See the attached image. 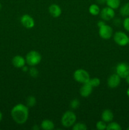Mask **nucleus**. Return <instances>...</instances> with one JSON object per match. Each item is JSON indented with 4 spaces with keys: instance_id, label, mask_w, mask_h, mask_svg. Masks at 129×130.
<instances>
[{
    "instance_id": "1",
    "label": "nucleus",
    "mask_w": 129,
    "mask_h": 130,
    "mask_svg": "<svg viewBox=\"0 0 129 130\" xmlns=\"http://www.w3.org/2000/svg\"><path fill=\"white\" fill-rule=\"evenodd\" d=\"M29 107L23 104L15 105L11 110V116L13 120L18 124H24L29 118Z\"/></svg>"
},
{
    "instance_id": "2",
    "label": "nucleus",
    "mask_w": 129,
    "mask_h": 130,
    "mask_svg": "<svg viewBox=\"0 0 129 130\" xmlns=\"http://www.w3.org/2000/svg\"><path fill=\"white\" fill-rule=\"evenodd\" d=\"M77 121V116L74 112L67 110L63 113L61 119V123L64 128H70L74 125Z\"/></svg>"
},
{
    "instance_id": "3",
    "label": "nucleus",
    "mask_w": 129,
    "mask_h": 130,
    "mask_svg": "<svg viewBox=\"0 0 129 130\" xmlns=\"http://www.w3.org/2000/svg\"><path fill=\"white\" fill-rule=\"evenodd\" d=\"M41 55L39 52L35 50H31L28 52L25 57L26 63L30 67L37 66L41 62Z\"/></svg>"
},
{
    "instance_id": "4",
    "label": "nucleus",
    "mask_w": 129,
    "mask_h": 130,
    "mask_svg": "<svg viewBox=\"0 0 129 130\" xmlns=\"http://www.w3.org/2000/svg\"><path fill=\"white\" fill-rule=\"evenodd\" d=\"M73 77L75 81L82 84L88 83L91 78L89 72L83 69H78L76 70L73 72Z\"/></svg>"
},
{
    "instance_id": "5",
    "label": "nucleus",
    "mask_w": 129,
    "mask_h": 130,
    "mask_svg": "<svg viewBox=\"0 0 129 130\" xmlns=\"http://www.w3.org/2000/svg\"><path fill=\"white\" fill-rule=\"evenodd\" d=\"M113 40L116 44L120 46H125L128 44V36L123 31H117L114 34Z\"/></svg>"
},
{
    "instance_id": "6",
    "label": "nucleus",
    "mask_w": 129,
    "mask_h": 130,
    "mask_svg": "<svg viewBox=\"0 0 129 130\" xmlns=\"http://www.w3.org/2000/svg\"><path fill=\"white\" fill-rule=\"evenodd\" d=\"M99 35L102 39L108 40L110 39L113 34V30L110 25L105 24L104 25L99 27Z\"/></svg>"
},
{
    "instance_id": "7",
    "label": "nucleus",
    "mask_w": 129,
    "mask_h": 130,
    "mask_svg": "<svg viewBox=\"0 0 129 130\" xmlns=\"http://www.w3.org/2000/svg\"><path fill=\"white\" fill-rule=\"evenodd\" d=\"M116 73L121 78L125 79L129 75V64L125 62L118 63L116 67Z\"/></svg>"
},
{
    "instance_id": "8",
    "label": "nucleus",
    "mask_w": 129,
    "mask_h": 130,
    "mask_svg": "<svg viewBox=\"0 0 129 130\" xmlns=\"http://www.w3.org/2000/svg\"><path fill=\"white\" fill-rule=\"evenodd\" d=\"M99 14L101 19L104 21H110L114 19L115 16V10L109 6L103 8L101 10Z\"/></svg>"
},
{
    "instance_id": "9",
    "label": "nucleus",
    "mask_w": 129,
    "mask_h": 130,
    "mask_svg": "<svg viewBox=\"0 0 129 130\" xmlns=\"http://www.w3.org/2000/svg\"><path fill=\"white\" fill-rule=\"evenodd\" d=\"M20 23L24 27L27 29H32L35 25V21L34 19L28 14H25L21 17Z\"/></svg>"
},
{
    "instance_id": "10",
    "label": "nucleus",
    "mask_w": 129,
    "mask_h": 130,
    "mask_svg": "<svg viewBox=\"0 0 129 130\" xmlns=\"http://www.w3.org/2000/svg\"><path fill=\"white\" fill-rule=\"evenodd\" d=\"M121 77L117 74H113L108 78L107 85L110 88H116L121 83Z\"/></svg>"
},
{
    "instance_id": "11",
    "label": "nucleus",
    "mask_w": 129,
    "mask_h": 130,
    "mask_svg": "<svg viewBox=\"0 0 129 130\" xmlns=\"http://www.w3.org/2000/svg\"><path fill=\"white\" fill-rule=\"evenodd\" d=\"M92 90H93V87L89 83H83L82 86H81L80 88V95L82 97H88V96H89L91 95Z\"/></svg>"
},
{
    "instance_id": "12",
    "label": "nucleus",
    "mask_w": 129,
    "mask_h": 130,
    "mask_svg": "<svg viewBox=\"0 0 129 130\" xmlns=\"http://www.w3.org/2000/svg\"><path fill=\"white\" fill-rule=\"evenodd\" d=\"M49 13L53 17L58 18L61 15L62 10L60 6L57 4H52L48 8Z\"/></svg>"
},
{
    "instance_id": "13",
    "label": "nucleus",
    "mask_w": 129,
    "mask_h": 130,
    "mask_svg": "<svg viewBox=\"0 0 129 130\" xmlns=\"http://www.w3.org/2000/svg\"><path fill=\"white\" fill-rule=\"evenodd\" d=\"M11 62L14 67L20 69L25 66L26 63V60H25V58H24L22 56L16 55L12 58Z\"/></svg>"
},
{
    "instance_id": "14",
    "label": "nucleus",
    "mask_w": 129,
    "mask_h": 130,
    "mask_svg": "<svg viewBox=\"0 0 129 130\" xmlns=\"http://www.w3.org/2000/svg\"><path fill=\"white\" fill-rule=\"evenodd\" d=\"M114 114L110 109H105L101 114V119L106 123H110L113 120Z\"/></svg>"
},
{
    "instance_id": "15",
    "label": "nucleus",
    "mask_w": 129,
    "mask_h": 130,
    "mask_svg": "<svg viewBox=\"0 0 129 130\" xmlns=\"http://www.w3.org/2000/svg\"><path fill=\"white\" fill-rule=\"evenodd\" d=\"M40 128L43 130H53L54 128V123L50 119H44L40 123Z\"/></svg>"
},
{
    "instance_id": "16",
    "label": "nucleus",
    "mask_w": 129,
    "mask_h": 130,
    "mask_svg": "<svg viewBox=\"0 0 129 130\" xmlns=\"http://www.w3.org/2000/svg\"><path fill=\"white\" fill-rule=\"evenodd\" d=\"M89 11L91 15H93V16H97V15H99L101 10H100V8L98 5L92 4L89 7Z\"/></svg>"
},
{
    "instance_id": "17",
    "label": "nucleus",
    "mask_w": 129,
    "mask_h": 130,
    "mask_svg": "<svg viewBox=\"0 0 129 130\" xmlns=\"http://www.w3.org/2000/svg\"><path fill=\"white\" fill-rule=\"evenodd\" d=\"M119 12H120V15L124 17H129V2H127L123 5L120 7Z\"/></svg>"
},
{
    "instance_id": "18",
    "label": "nucleus",
    "mask_w": 129,
    "mask_h": 130,
    "mask_svg": "<svg viewBox=\"0 0 129 130\" xmlns=\"http://www.w3.org/2000/svg\"><path fill=\"white\" fill-rule=\"evenodd\" d=\"M120 3H121L120 0H106V4L108 6L114 9V10H116L120 6Z\"/></svg>"
},
{
    "instance_id": "19",
    "label": "nucleus",
    "mask_w": 129,
    "mask_h": 130,
    "mask_svg": "<svg viewBox=\"0 0 129 130\" xmlns=\"http://www.w3.org/2000/svg\"><path fill=\"white\" fill-rule=\"evenodd\" d=\"M121 129L122 128L120 124L116 122H110L109 124H107V127H106L107 130H121Z\"/></svg>"
},
{
    "instance_id": "20",
    "label": "nucleus",
    "mask_w": 129,
    "mask_h": 130,
    "mask_svg": "<svg viewBox=\"0 0 129 130\" xmlns=\"http://www.w3.org/2000/svg\"><path fill=\"white\" fill-rule=\"evenodd\" d=\"M37 100L34 96H28L26 100V105L28 107H33L36 105Z\"/></svg>"
},
{
    "instance_id": "21",
    "label": "nucleus",
    "mask_w": 129,
    "mask_h": 130,
    "mask_svg": "<svg viewBox=\"0 0 129 130\" xmlns=\"http://www.w3.org/2000/svg\"><path fill=\"white\" fill-rule=\"evenodd\" d=\"M73 130H87V126L85 123H75L74 125L72 126Z\"/></svg>"
},
{
    "instance_id": "22",
    "label": "nucleus",
    "mask_w": 129,
    "mask_h": 130,
    "mask_svg": "<svg viewBox=\"0 0 129 130\" xmlns=\"http://www.w3.org/2000/svg\"><path fill=\"white\" fill-rule=\"evenodd\" d=\"M88 83L92 87L96 88L99 86L100 84H101V81H100V79L98 78V77H93V78H90Z\"/></svg>"
},
{
    "instance_id": "23",
    "label": "nucleus",
    "mask_w": 129,
    "mask_h": 130,
    "mask_svg": "<svg viewBox=\"0 0 129 130\" xmlns=\"http://www.w3.org/2000/svg\"><path fill=\"white\" fill-rule=\"evenodd\" d=\"M29 74L32 77L35 78L39 75V71H38L36 67H35V66H32V67H31L29 69Z\"/></svg>"
},
{
    "instance_id": "24",
    "label": "nucleus",
    "mask_w": 129,
    "mask_h": 130,
    "mask_svg": "<svg viewBox=\"0 0 129 130\" xmlns=\"http://www.w3.org/2000/svg\"><path fill=\"white\" fill-rule=\"evenodd\" d=\"M96 127L97 128V129L98 130H104L106 129L107 124H106V122H104L102 120H101L99 121H97L96 123Z\"/></svg>"
},
{
    "instance_id": "25",
    "label": "nucleus",
    "mask_w": 129,
    "mask_h": 130,
    "mask_svg": "<svg viewBox=\"0 0 129 130\" xmlns=\"http://www.w3.org/2000/svg\"><path fill=\"white\" fill-rule=\"evenodd\" d=\"M70 106L72 109H76L80 106V102L78 99H73L72 101L70 102Z\"/></svg>"
},
{
    "instance_id": "26",
    "label": "nucleus",
    "mask_w": 129,
    "mask_h": 130,
    "mask_svg": "<svg viewBox=\"0 0 129 130\" xmlns=\"http://www.w3.org/2000/svg\"><path fill=\"white\" fill-rule=\"evenodd\" d=\"M123 27L126 31L129 32V17H126L123 21Z\"/></svg>"
},
{
    "instance_id": "27",
    "label": "nucleus",
    "mask_w": 129,
    "mask_h": 130,
    "mask_svg": "<svg viewBox=\"0 0 129 130\" xmlns=\"http://www.w3.org/2000/svg\"><path fill=\"white\" fill-rule=\"evenodd\" d=\"M105 24H106V23H105L104 20H99V21L97 22V27H101V26L104 25Z\"/></svg>"
},
{
    "instance_id": "28",
    "label": "nucleus",
    "mask_w": 129,
    "mask_h": 130,
    "mask_svg": "<svg viewBox=\"0 0 129 130\" xmlns=\"http://www.w3.org/2000/svg\"><path fill=\"white\" fill-rule=\"evenodd\" d=\"M96 2L98 5H104L106 2V0H96Z\"/></svg>"
},
{
    "instance_id": "29",
    "label": "nucleus",
    "mask_w": 129,
    "mask_h": 130,
    "mask_svg": "<svg viewBox=\"0 0 129 130\" xmlns=\"http://www.w3.org/2000/svg\"><path fill=\"white\" fill-rule=\"evenodd\" d=\"M22 71H23V72H29V67H27V66H23L22 67Z\"/></svg>"
},
{
    "instance_id": "30",
    "label": "nucleus",
    "mask_w": 129,
    "mask_h": 130,
    "mask_svg": "<svg viewBox=\"0 0 129 130\" xmlns=\"http://www.w3.org/2000/svg\"><path fill=\"white\" fill-rule=\"evenodd\" d=\"M39 126H38V125L35 124V125H34L32 127V129L34 130H39Z\"/></svg>"
},
{
    "instance_id": "31",
    "label": "nucleus",
    "mask_w": 129,
    "mask_h": 130,
    "mask_svg": "<svg viewBox=\"0 0 129 130\" xmlns=\"http://www.w3.org/2000/svg\"><path fill=\"white\" fill-rule=\"evenodd\" d=\"M125 81H126V83L129 85V75L126 77V78H125Z\"/></svg>"
},
{
    "instance_id": "32",
    "label": "nucleus",
    "mask_w": 129,
    "mask_h": 130,
    "mask_svg": "<svg viewBox=\"0 0 129 130\" xmlns=\"http://www.w3.org/2000/svg\"><path fill=\"white\" fill-rule=\"evenodd\" d=\"M126 95H127V96H128V97L129 98V88H128V89H127V90H126Z\"/></svg>"
},
{
    "instance_id": "33",
    "label": "nucleus",
    "mask_w": 129,
    "mask_h": 130,
    "mask_svg": "<svg viewBox=\"0 0 129 130\" xmlns=\"http://www.w3.org/2000/svg\"><path fill=\"white\" fill-rule=\"evenodd\" d=\"M2 119H3V114H2V112L0 111V122L1 121Z\"/></svg>"
},
{
    "instance_id": "34",
    "label": "nucleus",
    "mask_w": 129,
    "mask_h": 130,
    "mask_svg": "<svg viewBox=\"0 0 129 130\" xmlns=\"http://www.w3.org/2000/svg\"><path fill=\"white\" fill-rule=\"evenodd\" d=\"M1 7H2V6H1V3H0V10H1Z\"/></svg>"
},
{
    "instance_id": "35",
    "label": "nucleus",
    "mask_w": 129,
    "mask_h": 130,
    "mask_svg": "<svg viewBox=\"0 0 129 130\" xmlns=\"http://www.w3.org/2000/svg\"><path fill=\"white\" fill-rule=\"evenodd\" d=\"M128 44H129V36H128Z\"/></svg>"
},
{
    "instance_id": "36",
    "label": "nucleus",
    "mask_w": 129,
    "mask_h": 130,
    "mask_svg": "<svg viewBox=\"0 0 129 130\" xmlns=\"http://www.w3.org/2000/svg\"><path fill=\"white\" fill-rule=\"evenodd\" d=\"M127 130H129V127L128 128H127Z\"/></svg>"
},
{
    "instance_id": "37",
    "label": "nucleus",
    "mask_w": 129,
    "mask_h": 130,
    "mask_svg": "<svg viewBox=\"0 0 129 130\" xmlns=\"http://www.w3.org/2000/svg\"><path fill=\"white\" fill-rule=\"evenodd\" d=\"M89 1H92V0H89Z\"/></svg>"
}]
</instances>
